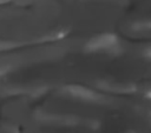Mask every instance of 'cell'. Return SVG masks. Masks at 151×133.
Instances as JSON below:
<instances>
[{"label":"cell","mask_w":151,"mask_h":133,"mask_svg":"<svg viewBox=\"0 0 151 133\" xmlns=\"http://www.w3.org/2000/svg\"><path fill=\"white\" fill-rule=\"evenodd\" d=\"M9 2H27V1H33V0H8Z\"/></svg>","instance_id":"6da1fadb"}]
</instances>
